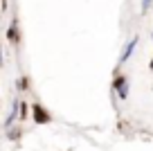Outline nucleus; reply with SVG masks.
<instances>
[{
    "label": "nucleus",
    "instance_id": "1",
    "mask_svg": "<svg viewBox=\"0 0 153 151\" xmlns=\"http://www.w3.org/2000/svg\"><path fill=\"white\" fill-rule=\"evenodd\" d=\"M29 115H32V120H34L36 124H50V122H52V115H50V111L43 108L38 102L29 106Z\"/></svg>",
    "mask_w": 153,
    "mask_h": 151
},
{
    "label": "nucleus",
    "instance_id": "2",
    "mask_svg": "<svg viewBox=\"0 0 153 151\" xmlns=\"http://www.w3.org/2000/svg\"><path fill=\"white\" fill-rule=\"evenodd\" d=\"M113 90L117 93L120 99H128V90H131V84H128V77L124 75H117L113 79Z\"/></svg>",
    "mask_w": 153,
    "mask_h": 151
},
{
    "label": "nucleus",
    "instance_id": "3",
    "mask_svg": "<svg viewBox=\"0 0 153 151\" xmlns=\"http://www.w3.org/2000/svg\"><path fill=\"white\" fill-rule=\"evenodd\" d=\"M135 47H137V36L135 38H131L128 43H126V47H124V52H122V57H120V63H117V68H122L126 61L131 59V54L135 52Z\"/></svg>",
    "mask_w": 153,
    "mask_h": 151
},
{
    "label": "nucleus",
    "instance_id": "4",
    "mask_svg": "<svg viewBox=\"0 0 153 151\" xmlns=\"http://www.w3.org/2000/svg\"><path fill=\"white\" fill-rule=\"evenodd\" d=\"M7 41H9L11 45L20 43V34H18V20H16V18L9 23V29H7Z\"/></svg>",
    "mask_w": 153,
    "mask_h": 151
},
{
    "label": "nucleus",
    "instance_id": "5",
    "mask_svg": "<svg viewBox=\"0 0 153 151\" xmlns=\"http://www.w3.org/2000/svg\"><path fill=\"white\" fill-rule=\"evenodd\" d=\"M18 117L20 120H27L29 117V104H27V102H23V99H20V102H18Z\"/></svg>",
    "mask_w": 153,
    "mask_h": 151
},
{
    "label": "nucleus",
    "instance_id": "6",
    "mask_svg": "<svg viewBox=\"0 0 153 151\" xmlns=\"http://www.w3.org/2000/svg\"><path fill=\"white\" fill-rule=\"evenodd\" d=\"M20 133H23V129H20V126H11V129H7V138H9V140H18Z\"/></svg>",
    "mask_w": 153,
    "mask_h": 151
},
{
    "label": "nucleus",
    "instance_id": "7",
    "mask_svg": "<svg viewBox=\"0 0 153 151\" xmlns=\"http://www.w3.org/2000/svg\"><path fill=\"white\" fill-rule=\"evenodd\" d=\"M16 88H18L20 93H25V90H29V79H27V77H20V79L16 81Z\"/></svg>",
    "mask_w": 153,
    "mask_h": 151
},
{
    "label": "nucleus",
    "instance_id": "8",
    "mask_svg": "<svg viewBox=\"0 0 153 151\" xmlns=\"http://www.w3.org/2000/svg\"><path fill=\"white\" fill-rule=\"evenodd\" d=\"M151 5H153V0H142V14H146L151 9Z\"/></svg>",
    "mask_w": 153,
    "mask_h": 151
},
{
    "label": "nucleus",
    "instance_id": "9",
    "mask_svg": "<svg viewBox=\"0 0 153 151\" xmlns=\"http://www.w3.org/2000/svg\"><path fill=\"white\" fill-rule=\"evenodd\" d=\"M149 68H151V70H153V59H151V63H149Z\"/></svg>",
    "mask_w": 153,
    "mask_h": 151
}]
</instances>
